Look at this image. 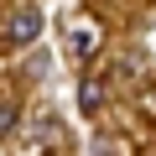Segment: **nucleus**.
I'll list each match as a JSON object with an SVG mask.
<instances>
[{"instance_id": "nucleus-3", "label": "nucleus", "mask_w": 156, "mask_h": 156, "mask_svg": "<svg viewBox=\"0 0 156 156\" xmlns=\"http://www.w3.org/2000/svg\"><path fill=\"white\" fill-rule=\"evenodd\" d=\"M99 104H104V94H99V83L89 78V83H83V94H78V109H83V115H99Z\"/></svg>"}, {"instance_id": "nucleus-4", "label": "nucleus", "mask_w": 156, "mask_h": 156, "mask_svg": "<svg viewBox=\"0 0 156 156\" xmlns=\"http://www.w3.org/2000/svg\"><path fill=\"white\" fill-rule=\"evenodd\" d=\"M73 52H78V57L94 52V26H78V31H73Z\"/></svg>"}, {"instance_id": "nucleus-2", "label": "nucleus", "mask_w": 156, "mask_h": 156, "mask_svg": "<svg viewBox=\"0 0 156 156\" xmlns=\"http://www.w3.org/2000/svg\"><path fill=\"white\" fill-rule=\"evenodd\" d=\"M16 125H21V104L16 99H0V140H5Z\"/></svg>"}, {"instance_id": "nucleus-1", "label": "nucleus", "mask_w": 156, "mask_h": 156, "mask_svg": "<svg viewBox=\"0 0 156 156\" xmlns=\"http://www.w3.org/2000/svg\"><path fill=\"white\" fill-rule=\"evenodd\" d=\"M37 37H42V5H21V11L11 16V31H5L0 47H31Z\"/></svg>"}]
</instances>
